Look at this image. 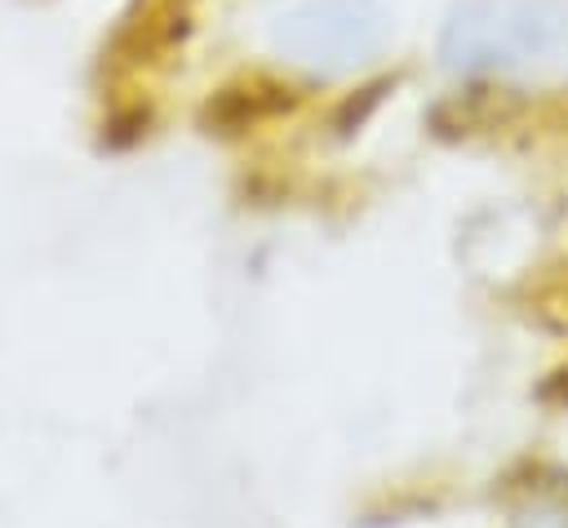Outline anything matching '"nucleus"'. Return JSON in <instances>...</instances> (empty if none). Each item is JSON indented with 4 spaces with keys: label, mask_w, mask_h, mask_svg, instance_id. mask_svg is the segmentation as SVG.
<instances>
[{
    "label": "nucleus",
    "mask_w": 568,
    "mask_h": 528,
    "mask_svg": "<svg viewBox=\"0 0 568 528\" xmlns=\"http://www.w3.org/2000/svg\"><path fill=\"white\" fill-rule=\"evenodd\" d=\"M395 13L386 0H293L271 13L266 44L306 75H351L386 53Z\"/></svg>",
    "instance_id": "obj_1"
},
{
    "label": "nucleus",
    "mask_w": 568,
    "mask_h": 528,
    "mask_svg": "<svg viewBox=\"0 0 568 528\" xmlns=\"http://www.w3.org/2000/svg\"><path fill=\"white\" fill-rule=\"evenodd\" d=\"M564 9L555 0H457L439 53L453 71H493L550 49Z\"/></svg>",
    "instance_id": "obj_2"
}]
</instances>
